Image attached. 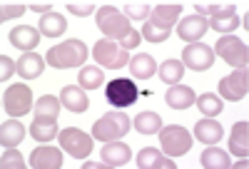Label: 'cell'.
<instances>
[{
	"label": "cell",
	"mask_w": 249,
	"mask_h": 169,
	"mask_svg": "<svg viewBox=\"0 0 249 169\" xmlns=\"http://www.w3.org/2000/svg\"><path fill=\"white\" fill-rule=\"evenodd\" d=\"M48 65L57 68V70H68V68H80L88 60V48L82 40H65L62 45H53L45 55Z\"/></svg>",
	"instance_id": "cell-1"
},
{
	"label": "cell",
	"mask_w": 249,
	"mask_h": 169,
	"mask_svg": "<svg viewBox=\"0 0 249 169\" xmlns=\"http://www.w3.org/2000/svg\"><path fill=\"white\" fill-rule=\"evenodd\" d=\"M130 127L132 122L124 112H107L105 117H100L92 124V137L100 142H117L130 132Z\"/></svg>",
	"instance_id": "cell-2"
},
{
	"label": "cell",
	"mask_w": 249,
	"mask_h": 169,
	"mask_svg": "<svg viewBox=\"0 0 249 169\" xmlns=\"http://www.w3.org/2000/svg\"><path fill=\"white\" fill-rule=\"evenodd\" d=\"M97 28L105 33L107 40H117V42L132 30L130 17L124 15V13H120L115 5H102L97 10Z\"/></svg>",
	"instance_id": "cell-3"
},
{
	"label": "cell",
	"mask_w": 249,
	"mask_h": 169,
	"mask_svg": "<svg viewBox=\"0 0 249 169\" xmlns=\"http://www.w3.org/2000/svg\"><path fill=\"white\" fill-rule=\"evenodd\" d=\"M214 55H219L227 65H232L237 70H247V62H249V48L247 42L234 37V35H227L219 37L214 42Z\"/></svg>",
	"instance_id": "cell-4"
},
{
	"label": "cell",
	"mask_w": 249,
	"mask_h": 169,
	"mask_svg": "<svg viewBox=\"0 0 249 169\" xmlns=\"http://www.w3.org/2000/svg\"><path fill=\"white\" fill-rule=\"evenodd\" d=\"M92 57L97 60V65L107 70H120L124 65H130V52L122 45H117L115 40H97L92 48Z\"/></svg>",
	"instance_id": "cell-5"
},
{
	"label": "cell",
	"mask_w": 249,
	"mask_h": 169,
	"mask_svg": "<svg viewBox=\"0 0 249 169\" xmlns=\"http://www.w3.org/2000/svg\"><path fill=\"white\" fill-rule=\"evenodd\" d=\"M160 135V144L167 157H182L192 150V135L184 130L179 124H170L164 130L157 132Z\"/></svg>",
	"instance_id": "cell-6"
},
{
	"label": "cell",
	"mask_w": 249,
	"mask_h": 169,
	"mask_svg": "<svg viewBox=\"0 0 249 169\" xmlns=\"http://www.w3.org/2000/svg\"><path fill=\"white\" fill-rule=\"evenodd\" d=\"M3 107L10 117H23L28 115L35 102H33V90L28 87V84H10V87L5 90L3 95Z\"/></svg>",
	"instance_id": "cell-7"
},
{
	"label": "cell",
	"mask_w": 249,
	"mask_h": 169,
	"mask_svg": "<svg viewBox=\"0 0 249 169\" xmlns=\"http://www.w3.org/2000/svg\"><path fill=\"white\" fill-rule=\"evenodd\" d=\"M57 139H60L62 150L75 159H85L92 152V137L85 135L82 130H77V127H65V130L57 135Z\"/></svg>",
	"instance_id": "cell-8"
},
{
	"label": "cell",
	"mask_w": 249,
	"mask_h": 169,
	"mask_svg": "<svg viewBox=\"0 0 249 169\" xmlns=\"http://www.w3.org/2000/svg\"><path fill=\"white\" fill-rule=\"evenodd\" d=\"M105 97L110 104H115V107H130V104H135V100L140 97V90L137 84L132 80H124V77H115L107 82L105 87Z\"/></svg>",
	"instance_id": "cell-9"
},
{
	"label": "cell",
	"mask_w": 249,
	"mask_h": 169,
	"mask_svg": "<svg viewBox=\"0 0 249 169\" xmlns=\"http://www.w3.org/2000/svg\"><path fill=\"white\" fill-rule=\"evenodd\" d=\"M182 65L195 70V72L210 70L214 65V50L210 45H204V42H192V45H187L184 52H182Z\"/></svg>",
	"instance_id": "cell-10"
},
{
	"label": "cell",
	"mask_w": 249,
	"mask_h": 169,
	"mask_svg": "<svg viewBox=\"0 0 249 169\" xmlns=\"http://www.w3.org/2000/svg\"><path fill=\"white\" fill-rule=\"evenodd\" d=\"M249 92V75L247 70H234L232 75H227L219 80V97L230 102H242Z\"/></svg>",
	"instance_id": "cell-11"
},
{
	"label": "cell",
	"mask_w": 249,
	"mask_h": 169,
	"mask_svg": "<svg viewBox=\"0 0 249 169\" xmlns=\"http://www.w3.org/2000/svg\"><path fill=\"white\" fill-rule=\"evenodd\" d=\"M207 30H210V20L202 17V15H187L182 23L177 25L179 40L190 42V45H192V42H199L207 35Z\"/></svg>",
	"instance_id": "cell-12"
},
{
	"label": "cell",
	"mask_w": 249,
	"mask_h": 169,
	"mask_svg": "<svg viewBox=\"0 0 249 169\" xmlns=\"http://www.w3.org/2000/svg\"><path fill=\"white\" fill-rule=\"evenodd\" d=\"M179 13H182L179 3H157L150 10V25L162 28V30H172V25H177Z\"/></svg>",
	"instance_id": "cell-13"
},
{
	"label": "cell",
	"mask_w": 249,
	"mask_h": 169,
	"mask_svg": "<svg viewBox=\"0 0 249 169\" xmlns=\"http://www.w3.org/2000/svg\"><path fill=\"white\" fill-rule=\"evenodd\" d=\"M8 40H10L13 48L23 50V52H33V48L40 42V30L33 28V25H15L10 30Z\"/></svg>",
	"instance_id": "cell-14"
},
{
	"label": "cell",
	"mask_w": 249,
	"mask_h": 169,
	"mask_svg": "<svg viewBox=\"0 0 249 169\" xmlns=\"http://www.w3.org/2000/svg\"><path fill=\"white\" fill-rule=\"evenodd\" d=\"M30 167H35V169H60L62 167V147H37L30 154Z\"/></svg>",
	"instance_id": "cell-15"
},
{
	"label": "cell",
	"mask_w": 249,
	"mask_h": 169,
	"mask_svg": "<svg viewBox=\"0 0 249 169\" xmlns=\"http://www.w3.org/2000/svg\"><path fill=\"white\" fill-rule=\"evenodd\" d=\"M60 102L65 104V110L77 112V115L80 112H88V107H90V100H88L85 90H82L80 84H68V87H62Z\"/></svg>",
	"instance_id": "cell-16"
},
{
	"label": "cell",
	"mask_w": 249,
	"mask_h": 169,
	"mask_svg": "<svg viewBox=\"0 0 249 169\" xmlns=\"http://www.w3.org/2000/svg\"><path fill=\"white\" fill-rule=\"evenodd\" d=\"M132 159V152L127 144H122L120 139L117 142H105V147H102V162H105V167H124Z\"/></svg>",
	"instance_id": "cell-17"
},
{
	"label": "cell",
	"mask_w": 249,
	"mask_h": 169,
	"mask_svg": "<svg viewBox=\"0 0 249 169\" xmlns=\"http://www.w3.org/2000/svg\"><path fill=\"white\" fill-rule=\"evenodd\" d=\"M45 62L48 60L40 57L37 52H23V57L18 60V72H20V77H23V80H35V77L43 75Z\"/></svg>",
	"instance_id": "cell-18"
},
{
	"label": "cell",
	"mask_w": 249,
	"mask_h": 169,
	"mask_svg": "<svg viewBox=\"0 0 249 169\" xmlns=\"http://www.w3.org/2000/svg\"><path fill=\"white\" fill-rule=\"evenodd\" d=\"M230 152L244 159L249 154V122H237L230 135Z\"/></svg>",
	"instance_id": "cell-19"
},
{
	"label": "cell",
	"mask_w": 249,
	"mask_h": 169,
	"mask_svg": "<svg viewBox=\"0 0 249 169\" xmlns=\"http://www.w3.org/2000/svg\"><path fill=\"white\" fill-rule=\"evenodd\" d=\"M137 167L140 169H175L177 164L170 159V157H164L160 150H152V147H147V150H142L137 154Z\"/></svg>",
	"instance_id": "cell-20"
},
{
	"label": "cell",
	"mask_w": 249,
	"mask_h": 169,
	"mask_svg": "<svg viewBox=\"0 0 249 169\" xmlns=\"http://www.w3.org/2000/svg\"><path fill=\"white\" fill-rule=\"evenodd\" d=\"M197 100L195 90L192 87H187V84H172V87L167 90V104L172 110H187V107H192Z\"/></svg>",
	"instance_id": "cell-21"
},
{
	"label": "cell",
	"mask_w": 249,
	"mask_h": 169,
	"mask_svg": "<svg viewBox=\"0 0 249 169\" xmlns=\"http://www.w3.org/2000/svg\"><path fill=\"white\" fill-rule=\"evenodd\" d=\"M222 135H224L222 132V124L214 122V119H210V117H204V119H199L195 124V137L202 144H217L222 139Z\"/></svg>",
	"instance_id": "cell-22"
},
{
	"label": "cell",
	"mask_w": 249,
	"mask_h": 169,
	"mask_svg": "<svg viewBox=\"0 0 249 169\" xmlns=\"http://www.w3.org/2000/svg\"><path fill=\"white\" fill-rule=\"evenodd\" d=\"M130 72H132V77H137V80H150V77L157 72V62H155L152 55L140 52V55L130 57Z\"/></svg>",
	"instance_id": "cell-23"
},
{
	"label": "cell",
	"mask_w": 249,
	"mask_h": 169,
	"mask_svg": "<svg viewBox=\"0 0 249 169\" xmlns=\"http://www.w3.org/2000/svg\"><path fill=\"white\" fill-rule=\"evenodd\" d=\"M40 28V35H45V37H60L62 33H65V28H68V20L62 17L60 13H48V15H43L40 17V23H37Z\"/></svg>",
	"instance_id": "cell-24"
},
{
	"label": "cell",
	"mask_w": 249,
	"mask_h": 169,
	"mask_svg": "<svg viewBox=\"0 0 249 169\" xmlns=\"http://www.w3.org/2000/svg\"><path fill=\"white\" fill-rule=\"evenodd\" d=\"M60 107H62V102H60V97H55V95H43L37 102H35V119H55L57 122V112H60Z\"/></svg>",
	"instance_id": "cell-25"
},
{
	"label": "cell",
	"mask_w": 249,
	"mask_h": 169,
	"mask_svg": "<svg viewBox=\"0 0 249 169\" xmlns=\"http://www.w3.org/2000/svg\"><path fill=\"white\" fill-rule=\"evenodd\" d=\"M23 137H25V130L15 117L3 122V130H0V144L3 147H15V144L23 142Z\"/></svg>",
	"instance_id": "cell-26"
},
{
	"label": "cell",
	"mask_w": 249,
	"mask_h": 169,
	"mask_svg": "<svg viewBox=\"0 0 249 169\" xmlns=\"http://www.w3.org/2000/svg\"><path fill=\"white\" fill-rule=\"evenodd\" d=\"M132 124L140 135H157L162 130V117L157 112H140Z\"/></svg>",
	"instance_id": "cell-27"
},
{
	"label": "cell",
	"mask_w": 249,
	"mask_h": 169,
	"mask_svg": "<svg viewBox=\"0 0 249 169\" xmlns=\"http://www.w3.org/2000/svg\"><path fill=\"white\" fill-rule=\"evenodd\" d=\"M30 137L35 142H50L57 137V122L55 119H35L30 124Z\"/></svg>",
	"instance_id": "cell-28"
},
{
	"label": "cell",
	"mask_w": 249,
	"mask_h": 169,
	"mask_svg": "<svg viewBox=\"0 0 249 169\" xmlns=\"http://www.w3.org/2000/svg\"><path fill=\"white\" fill-rule=\"evenodd\" d=\"M199 162H202L204 169H224V167H232L230 154H227L224 150H219V147H210V150H204Z\"/></svg>",
	"instance_id": "cell-29"
},
{
	"label": "cell",
	"mask_w": 249,
	"mask_h": 169,
	"mask_svg": "<svg viewBox=\"0 0 249 169\" xmlns=\"http://www.w3.org/2000/svg\"><path fill=\"white\" fill-rule=\"evenodd\" d=\"M77 82L82 90H97L102 87V82H105V75H102V68H95V65H85L77 75Z\"/></svg>",
	"instance_id": "cell-30"
},
{
	"label": "cell",
	"mask_w": 249,
	"mask_h": 169,
	"mask_svg": "<svg viewBox=\"0 0 249 169\" xmlns=\"http://www.w3.org/2000/svg\"><path fill=\"white\" fill-rule=\"evenodd\" d=\"M157 72H160L164 84H177L184 75V65H182V60H164L157 68Z\"/></svg>",
	"instance_id": "cell-31"
},
{
	"label": "cell",
	"mask_w": 249,
	"mask_h": 169,
	"mask_svg": "<svg viewBox=\"0 0 249 169\" xmlns=\"http://www.w3.org/2000/svg\"><path fill=\"white\" fill-rule=\"evenodd\" d=\"M195 8H197V15H202V17H207V15L222 17V15H234L237 13L234 3H195Z\"/></svg>",
	"instance_id": "cell-32"
},
{
	"label": "cell",
	"mask_w": 249,
	"mask_h": 169,
	"mask_svg": "<svg viewBox=\"0 0 249 169\" xmlns=\"http://www.w3.org/2000/svg\"><path fill=\"white\" fill-rule=\"evenodd\" d=\"M195 104L202 110L204 117H217L222 110H224V104H222V97L219 95H212V92H204L202 97L195 100Z\"/></svg>",
	"instance_id": "cell-33"
},
{
	"label": "cell",
	"mask_w": 249,
	"mask_h": 169,
	"mask_svg": "<svg viewBox=\"0 0 249 169\" xmlns=\"http://www.w3.org/2000/svg\"><path fill=\"white\" fill-rule=\"evenodd\" d=\"M242 25V20H239V15L234 13V15H222V17H212L210 20V28L212 30H217V33H232V30H237Z\"/></svg>",
	"instance_id": "cell-34"
},
{
	"label": "cell",
	"mask_w": 249,
	"mask_h": 169,
	"mask_svg": "<svg viewBox=\"0 0 249 169\" xmlns=\"http://www.w3.org/2000/svg\"><path fill=\"white\" fill-rule=\"evenodd\" d=\"M0 164H3V169H20V167H25V159H23V154H20L15 147H3Z\"/></svg>",
	"instance_id": "cell-35"
},
{
	"label": "cell",
	"mask_w": 249,
	"mask_h": 169,
	"mask_svg": "<svg viewBox=\"0 0 249 169\" xmlns=\"http://www.w3.org/2000/svg\"><path fill=\"white\" fill-rule=\"evenodd\" d=\"M124 15L132 20H144V17H150V5L147 3H124Z\"/></svg>",
	"instance_id": "cell-36"
},
{
	"label": "cell",
	"mask_w": 249,
	"mask_h": 169,
	"mask_svg": "<svg viewBox=\"0 0 249 169\" xmlns=\"http://www.w3.org/2000/svg\"><path fill=\"white\" fill-rule=\"evenodd\" d=\"M140 35H144V40H150V42H164L170 37V30H162V28H155L150 23H144Z\"/></svg>",
	"instance_id": "cell-37"
},
{
	"label": "cell",
	"mask_w": 249,
	"mask_h": 169,
	"mask_svg": "<svg viewBox=\"0 0 249 169\" xmlns=\"http://www.w3.org/2000/svg\"><path fill=\"white\" fill-rule=\"evenodd\" d=\"M0 82L5 84V80H10L13 77V72H18V62L15 60H10L8 55H0Z\"/></svg>",
	"instance_id": "cell-38"
},
{
	"label": "cell",
	"mask_w": 249,
	"mask_h": 169,
	"mask_svg": "<svg viewBox=\"0 0 249 169\" xmlns=\"http://www.w3.org/2000/svg\"><path fill=\"white\" fill-rule=\"evenodd\" d=\"M25 13V5L23 3H3V13H0V20H10V17H18Z\"/></svg>",
	"instance_id": "cell-39"
},
{
	"label": "cell",
	"mask_w": 249,
	"mask_h": 169,
	"mask_svg": "<svg viewBox=\"0 0 249 169\" xmlns=\"http://www.w3.org/2000/svg\"><path fill=\"white\" fill-rule=\"evenodd\" d=\"M68 10L72 15H77V17H85V15H90L95 10V3H68Z\"/></svg>",
	"instance_id": "cell-40"
},
{
	"label": "cell",
	"mask_w": 249,
	"mask_h": 169,
	"mask_svg": "<svg viewBox=\"0 0 249 169\" xmlns=\"http://www.w3.org/2000/svg\"><path fill=\"white\" fill-rule=\"evenodd\" d=\"M28 8H30V10H35V13H43V15H48V13H53V10H50V8H53L50 3H30Z\"/></svg>",
	"instance_id": "cell-41"
}]
</instances>
